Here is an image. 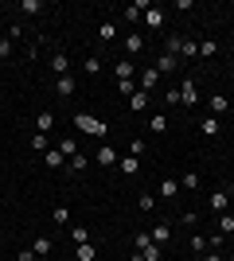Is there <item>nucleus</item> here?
<instances>
[{"label":"nucleus","mask_w":234,"mask_h":261,"mask_svg":"<svg viewBox=\"0 0 234 261\" xmlns=\"http://www.w3.org/2000/svg\"><path fill=\"white\" fill-rule=\"evenodd\" d=\"M70 222V211L67 207H55V226H67Z\"/></svg>","instance_id":"4c0bfd02"},{"label":"nucleus","mask_w":234,"mask_h":261,"mask_svg":"<svg viewBox=\"0 0 234 261\" xmlns=\"http://www.w3.org/2000/svg\"><path fill=\"white\" fill-rule=\"evenodd\" d=\"M145 12H148V4H145V0H141V4H129V8H125L121 16H125V20H129V23H141V20H145Z\"/></svg>","instance_id":"1a4fd4ad"},{"label":"nucleus","mask_w":234,"mask_h":261,"mask_svg":"<svg viewBox=\"0 0 234 261\" xmlns=\"http://www.w3.org/2000/svg\"><path fill=\"white\" fill-rule=\"evenodd\" d=\"M51 129H55V113H51V109L35 113V133H51Z\"/></svg>","instance_id":"6e6552de"},{"label":"nucleus","mask_w":234,"mask_h":261,"mask_svg":"<svg viewBox=\"0 0 234 261\" xmlns=\"http://www.w3.org/2000/svg\"><path fill=\"white\" fill-rule=\"evenodd\" d=\"M125 55H129V59H133V55H141V51H145V47H148V39H145V32H129V35H125Z\"/></svg>","instance_id":"7ed1b4c3"},{"label":"nucleus","mask_w":234,"mask_h":261,"mask_svg":"<svg viewBox=\"0 0 234 261\" xmlns=\"http://www.w3.org/2000/svg\"><path fill=\"white\" fill-rule=\"evenodd\" d=\"M129 156H137V160H141V156H145V141H133V144H129Z\"/></svg>","instance_id":"ea45409f"},{"label":"nucleus","mask_w":234,"mask_h":261,"mask_svg":"<svg viewBox=\"0 0 234 261\" xmlns=\"http://www.w3.org/2000/svg\"><path fill=\"white\" fill-rule=\"evenodd\" d=\"M156 82H160V70H156V66H145V70H141V78H137V90H141V94H152Z\"/></svg>","instance_id":"f03ea898"},{"label":"nucleus","mask_w":234,"mask_h":261,"mask_svg":"<svg viewBox=\"0 0 234 261\" xmlns=\"http://www.w3.org/2000/svg\"><path fill=\"white\" fill-rule=\"evenodd\" d=\"M129 109H133V113H145V109H148V94H141V90H137L133 98H129Z\"/></svg>","instance_id":"b1692460"},{"label":"nucleus","mask_w":234,"mask_h":261,"mask_svg":"<svg viewBox=\"0 0 234 261\" xmlns=\"http://www.w3.org/2000/svg\"><path fill=\"white\" fill-rule=\"evenodd\" d=\"M0 59H12V35H0Z\"/></svg>","instance_id":"c9c22d12"},{"label":"nucleus","mask_w":234,"mask_h":261,"mask_svg":"<svg viewBox=\"0 0 234 261\" xmlns=\"http://www.w3.org/2000/svg\"><path fill=\"white\" fill-rule=\"evenodd\" d=\"M148 246H152V234H145V230H141V234L133 238V250H141V253H145Z\"/></svg>","instance_id":"c756f323"},{"label":"nucleus","mask_w":234,"mask_h":261,"mask_svg":"<svg viewBox=\"0 0 234 261\" xmlns=\"http://www.w3.org/2000/svg\"><path fill=\"white\" fill-rule=\"evenodd\" d=\"M148 129H152L156 137H160V133H168V117H164V113H152V117H148Z\"/></svg>","instance_id":"4be33fe9"},{"label":"nucleus","mask_w":234,"mask_h":261,"mask_svg":"<svg viewBox=\"0 0 234 261\" xmlns=\"http://www.w3.org/2000/svg\"><path fill=\"white\" fill-rule=\"evenodd\" d=\"M32 148H35V152H47V133H35V137H32Z\"/></svg>","instance_id":"f704fd0d"},{"label":"nucleus","mask_w":234,"mask_h":261,"mask_svg":"<svg viewBox=\"0 0 234 261\" xmlns=\"http://www.w3.org/2000/svg\"><path fill=\"white\" fill-rule=\"evenodd\" d=\"M199 55H203V59H215V55H219V43H211V39L199 43Z\"/></svg>","instance_id":"72a5a7b5"},{"label":"nucleus","mask_w":234,"mask_h":261,"mask_svg":"<svg viewBox=\"0 0 234 261\" xmlns=\"http://www.w3.org/2000/svg\"><path fill=\"white\" fill-rule=\"evenodd\" d=\"M164 101H168V106H184V101H179V90H168Z\"/></svg>","instance_id":"79ce46f5"},{"label":"nucleus","mask_w":234,"mask_h":261,"mask_svg":"<svg viewBox=\"0 0 234 261\" xmlns=\"http://www.w3.org/2000/svg\"><path fill=\"white\" fill-rule=\"evenodd\" d=\"M67 168H74V172H82V168H86V156L78 152V156H74V160H70V164H67Z\"/></svg>","instance_id":"37998d69"},{"label":"nucleus","mask_w":234,"mask_h":261,"mask_svg":"<svg viewBox=\"0 0 234 261\" xmlns=\"http://www.w3.org/2000/svg\"><path fill=\"white\" fill-rule=\"evenodd\" d=\"M160 253H164V246H156V242H152V246L145 250V261H160Z\"/></svg>","instance_id":"58836bf2"},{"label":"nucleus","mask_w":234,"mask_h":261,"mask_svg":"<svg viewBox=\"0 0 234 261\" xmlns=\"http://www.w3.org/2000/svg\"><path fill=\"white\" fill-rule=\"evenodd\" d=\"M129 261H145V253H141V250H133V253H129Z\"/></svg>","instance_id":"a18cd8bd"},{"label":"nucleus","mask_w":234,"mask_h":261,"mask_svg":"<svg viewBox=\"0 0 234 261\" xmlns=\"http://www.w3.org/2000/svg\"><path fill=\"white\" fill-rule=\"evenodd\" d=\"M179 187H184V191H195V187H199V172H184L179 175Z\"/></svg>","instance_id":"bb28decb"},{"label":"nucleus","mask_w":234,"mask_h":261,"mask_svg":"<svg viewBox=\"0 0 234 261\" xmlns=\"http://www.w3.org/2000/svg\"><path fill=\"white\" fill-rule=\"evenodd\" d=\"M179 101H184V106H195V101H199V90H195V82H191V78H179Z\"/></svg>","instance_id":"20e7f679"},{"label":"nucleus","mask_w":234,"mask_h":261,"mask_svg":"<svg viewBox=\"0 0 234 261\" xmlns=\"http://www.w3.org/2000/svg\"><path fill=\"white\" fill-rule=\"evenodd\" d=\"M117 94H125V98H133V94H137V82H133V78H125V82H117Z\"/></svg>","instance_id":"2f4dec72"},{"label":"nucleus","mask_w":234,"mask_h":261,"mask_svg":"<svg viewBox=\"0 0 234 261\" xmlns=\"http://www.w3.org/2000/svg\"><path fill=\"white\" fill-rule=\"evenodd\" d=\"M43 164H47V168H67V156L59 152V148H47V152H43Z\"/></svg>","instance_id":"2eb2a0df"},{"label":"nucleus","mask_w":234,"mask_h":261,"mask_svg":"<svg viewBox=\"0 0 234 261\" xmlns=\"http://www.w3.org/2000/svg\"><path fill=\"white\" fill-rule=\"evenodd\" d=\"M176 195H179V179H172V175L160 179V199H176Z\"/></svg>","instance_id":"4468645a"},{"label":"nucleus","mask_w":234,"mask_h":261,"mask_svg":"<svg viewBox=\"0 0 234 261\" xmlns=\"http://www.w3.org/2000/svg\"><path fill=\"white\" fill-rule=\"evenodd\" d=\"M164 16H168L164 8H148V12H145V23H148V32H160V28H164Z\"/></svg>","instance_id":"423d86ee"},{"label":"nucleus","mask_w":234,"mask_h":261,"mask_svg":"<svg viewBox=\"0 0 234 261\" xmlns=\"http://www.w3.org/2000/svg\"><path fill=\"white\" fill-rule=\"evenodd\" d=\"M94 257H98L94 242H82V246H74V261H94Z\"/></svg>","instance_id":"dca6fc26"},{"label":"nucleus","mask_w":234,"mask_h":261,"mask_svg":"<svg viewBox=\"0 0 234 261\" xmlns=\"http://www.w3.org/2000/svg\"><path fill=\"white\" fill-rule=\"evenodd\" d=\"M207 261H223V257H219V250H211V253H207Z\"/></svg>","instance_id":"49530a36"},{"label":"nucleus","mask_w":234,"mask_h":261,"mask_svg":"<svg viewBox=\"0 0 234 261\" xmlns=\"http://www.w3.org/2000/svg\"><path fill=\"white\" fill-rule=\"evenodd\" d=\"M226 203H230V195H226V191H215V195H211V211H215V215H223Z\"/></svg>","instance_id":"5701e85b"},{"label":"nucleus","mask_w":234,"mask_h":261,"mask_svg":"<svg viewBox=\"0 0 234 261\" xmlns=\"http://www.w3.org/2000/svg\"><path fill=\"white\" fill-rule=\"evenodd\" d=\"M16 261H35V253L32 250H20V257H16Z\"/></svg>","instance_id":"c03bdc74"},{"label":"nucleus","mask_w":234,"mask_h":261,"mask_svg":"<svg viewBox=\"0 0 234 261\" xmlns=\"http://www.w3.org/2000/svg\"><path fill=\"white\" fill-rule=\"evenodd\" d=\"M191 250L203 253V250H207V238H203V234H195V238H191Z\"/></svg>","instance_id":"a19ab883"},{"label":"nucleus","mask_w":234,"mask_h":261,"mask_svg":"<svg viewBox=\"0 0 234 261\" xmlns=\"http://www.w3.org/2000/svg\"><path fill=\"white\" fill-rule=\"evenodd\" d=\"M117 168H121L125 175H137V172H141V160H137V156H121V160H117Z\"/></svg>","instance_id":"6ab92c4d"},{"label":"nucleus","mask_w":234,"mask_h":261,"mask_svg":"<svg viewBox=\"0 0 234 261\" xmlns=\"http://www.w3.org/2000/svg\"><path fill=\"white\" fill-rule=\"evenodd\" d=\"M55 94H59V98H70V94H74V78H70V74L55 78Z\"/></svg>","instance_id":"9b49d317"},{"label":"nucleus","mask_w":234,"mask_h":261,"mask_svg":"<svg viewBox=\"0 0 234 261\" xmlns=\"http://www.w3.org/2000/svg\"><path fill=\"white\" fill-rule=\"evenodd\" d=\"M199 133H203V137H219V133H223L219 117H203V121H199Z\"/></svg>","instance_id":"ddd939ff"},{"label":"nucleus","mask_w":234,"mask_h":261,"mask_svg":"<svg viewBox=\"0 0 234 261\" xmlns=\"http://www.w3.org/2000/svg\"><path fill=\"white\" fill-rule=\"evenodd\" d=\"M148 234H152V242H156V246H164V242L172 238V226H168V222H156V226L148 230Z\"/></svg>","instance_id":"f8f14e48"},{"label":"nucleus","mask_w":234,"mask_h":261,"mask_svg":"<svg viewBox=\"0 0 234 261\" xmlns=\"http://www.w3.org/2000/svg\"><path fill=\"white\" fill-rule=\"evenodd\" d=\"M86 74H101V59L98 55H86Z\"/></svg>","instance_id":"473e14b6"},{"label":"nucleus","mask_w":234,"mask_h":261,"mask_svg":"<svg viewBox=\"0 0 234 261\" xmlns=\"http://www.w3.org/2000/svg\"><path fill=\"white\" fill-rule=\"evenodd\" d=\"M94 160H98L101 168H113V164H117V148H110V144H101L98 152H94Z\"/></svg>","instance_id":"0eeeda50"},{"label":"nucleus","mask_w":234,"mask_h":261,"mask_svg":"<svg viewBox=\"0 0 234 261\" xmlns=\"http://www.w3.org/2000/svg\"><path fill=\"white\" fill-rule=\"evenodd\" d=\"M59 152L67 156V164L74 160V156H78V144H74V137H63V141H59Z\"/></svg>","instance_id":"412c9836"},{"label":"nucleus","mask_w":234,"mask_h":261,"mask_svg":"<svg viewBox=\"0 0 234 261\" xmlns=\"http://www.w3.org/2000/svg\"><path fill=\"white\" fill-rule=\"evenodd\" d=\"M199 55V43H191V39H179V59H195Z\"/></svg>","instance_id":"cd10ccee"},{"label":"nucleus","mask_w":234,"mask_h":261,"mask_svg":"<svg viewBox=\"0 0 234 261\" xmlns=\"http://www.w3.org/2000/svg\"><path fill=\"white\" fill-rule=\"evenodd\" d=\"M51 70H55V78H63V74L70 70V59H67L63 51H55V55H51Z\"/></svg>","instance_id":"9d476101"},{"label":"nucleus","mask_w":234,"mask_h":261,"mask_svg":"<svg viewBox=\"0 0 234 261\" xmlns=\"http://www.w3.org/2000/svg\"><path fill=\"white\" fill-rule=\"evenodd\" d=\"M98 39H101V43H113V39H117V23H101V28H98Z\"/></svg>","instance_id":"a878e982"},{"label":"nucleus","mask_w":234,"mask_h":261,"mask_svg":"<svg viewBox=\"0 0 234 261\" xmlns=\"http://www.w3.org/2000/svg\"><path fill=\"white\" fill-rule=\"evenodd\" d=\"M226 109H230V101H226L223 94H211V117H223Z\"/></svg>","instance_id":"aec40b11"},{"label":"nucleus","mask_w":234,"mask_h":261,"mask_svg":"<svg viewBox=\"0 0 234 261\" xmlns=\"http://www.w3.org/2000/svg\"><path fill=\"white\" fill-rule=\"evenodd\" d=\"M20 12L23 16H39V12H43V0H20Z\"/></svg>","instance_id":"393cba45"},{"label":"nucleus","mask_w":234,"mask_h":261,"mask_svg":"<svg viewBox=\"0 0 234 261\" xmlns=\"http://www.w3.org/2000/svg\"><path fill=\"white\" fill-rule=\"evenodd\" d=\"M230 230H234V215H226V211H223V215H219V234L226 238Z\"/></svg>","instance_id":"c85d7f7f"},{"label":"nucleus","mask_w":234,"mask_h":261,"mask_svg":"<svg viewBox=\"0 0 234 261\" xmlns=\"http://www.w3.org/2000/svg\"><path fill=\"white\" fill-rule=\"evenodd\" d=\"M156 70H160V74H176L179 59H176V55H168V51H160V55H156Z\"/></svg>","instance_id":"39448f33"},{"label":"nucleus","mask_w":234,"mask_h":261,"mask_svg":"<svg viewBox=\"0 0 234 261\" xmlns=\"http://www.w3.org/2000/svg\"><path fill=\"white\" fill-rule=\"evenodd\" d=\"M74 125H78L82 133H90V137H106V121L90 117V113H78V117H74Z\"/></svg>","instance_id":"f257e3e1"},{"label":"nucleus","mask_w":234,"mask_h":261,"mask_svg":"<svg viewBox=\"0 0 234 261\" xmlns=\"http://www.w3.org/2000/svg\"><path fill=\"white\" fill-rule=\"evenodd\" d=\"M51 250H55V242H51V238H35L32 242V253H35V257H47Z\"/></svg>","instance_id":"a211bd4d"},{"label":"nucleus","mask_w":234,"mask_h":261,"mask_svg":"<svg viewBox=\"0 0 234 261\" xmlns=\"http://www.w3.org/2000/svg\"><path fill=\"white\" fill-rule=\"evenodd\" d=\"M137 207H141V211H156V195H152V191H145V195L137 199Z\"/></svg>","instance_id":"7c9ffc66"},{"label":"nucleus","mask_w":234,"mask_h":261,"mask_svg":"<svg viewBox=\"0 0 234 261\" xmlns=\"http://www.w3.org/2000/svg\"><path fill=\"white\" fill-rule=\"evenodd\" d=\"M113 74H117V82H125L129 74H137V70H133V59H117V66H113Z\"/></svg>","instance_id":"f3484780"},{"label":"nucleus","mask_w":234,"mask_h":261,"mask_svg":"<svg viewBox=\"0 0 234 261\" xmlns=\"http://www.w3.org/2000/svg\"><path fill=\"white\" fill-rule=\"evenodd\" d=\"M70 242L82 246V242H90V238H86V230H82V226H70Z\"/></svg>","instance_id":"e433bc0d"}]
</instances>
